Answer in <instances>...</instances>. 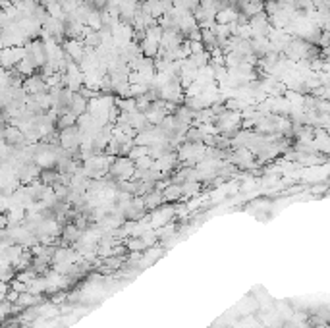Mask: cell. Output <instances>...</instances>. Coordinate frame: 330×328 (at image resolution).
<instances>
[{
	"label": "cell",
	"mask_w": 330,
	"mask_h": 328,
	"mask_svg": "<svg viewBox=\"0 0 330 328\" xmlns=\"http://www.w3.org/2000/svg\"><path fill=\"white\" fill-rule=\"evenodd\" d=\"M133 174H135V166L128 156H114L106 176L114 182H128V180H133Z\"/></svg>",
	"instance_id": "6da1fadb"
},
{
	"label": "cell",
	"mask_w": 330,
	"mask_h": 328,
	"mask_svg": "<svg viewBox=\"0 0 330 328\" xmlns=\"http://www.w3.org/2000/svg\"><path fill=\"white\" fill-rule=\"evenodd\" d=\"M21 60H27L35 69H41L47 64V52H45V43L41 39H33V41H27L23 45V58Z\"/></svg>",
	"instance_id": "7a4b0ae2"
},
{
	"label": "cell",
	"mask_w": 330,
	"mask_h": 328,
	"mask_svg": "<svg viewBox=\"0 0 330 328\" xmlns=\"http://www.w3.org/2000/svg\"><path fill=\"white\" fill-rule=\"evenodd\" d=\"M23 58V47H6L0 49V68L14 69Z\"/></svg>",
	"instance_id": "3957f363"
},
{
	"label": "cell",
	"mask_w": 330,
	"mask_h": 328,
	"mask_svg": "<svg viewBox=\"0 0 330 328\" xmlns=\"http://www.w3.org/2000/svg\"><path fill=\"white\" fill-rule=\"evenodd\" d=\"M249 29H251V39H255V37H268V33H270V23H268V16L264 14V12H261V14H257V16H253L251 19H249Z\"/></svg>",
	"instance_id": "277c9868"
},
{
	"label": "cell",
	"mask_w": 330,
	"mask_h": 328,
	"mask_svg": "<svg viewBox=\"0 0 330 328\" xmlns=\"http://www.w3.org/2000/svg\"><path fill=\"white\" fill-rule=\"evenodd\" d=\"M21 87H23V91H25L27 95H39V93H47V91H49L45 77H43L39 71H35L33 75L25 77Z\"/></svg>",
	"instance_id": "5b68a950"
},
{
	"label": "cell",
	"mask_w": 330,
	"mask_h": 328,
	"mask_svg": "<svg viewBox=\"0 0 330 328\" xmlns=\"http://www.w3.org/2000/svg\"><path fill=\"white\" fill-rule=\"evenodd\" d=\"M178 164H180V162H178V156H176V153H168V155L156 158L155 162H153V168L158 170V172H162L164 176H168V174L172 172Z\"/></svg>",
	"instance_id": "8992f818"
},
{
	"label": "cell",
	"mask_w": 330,
	"mask_h": 328,
	"mask_svg": "<svg viewBox=\"0 0 330 328\" xmlns=\"http://www.w3.org/2000/svg\"><path fill=\"white\" fill-rule=\"evenodd\" d=\"M162 197L166 203H178L184 199V193H182V186L180 184H168L164 190H162Z\"/></svg>",
	"instance_id": "52a82bcc"
},
{
	"label": "cell",
	"mask_w": 330,
	"mask_h": 328,
	"mask_svg": "<svg viewBox=\"0 0 330 328\" xmlns=\"http://www.w3.org/2000/svg\"><path fill=\"white\" fill-rule=\"evenodd\" d=\"M87 101L85 97H81L79 93H73L71 95V101H69V112L73 114V116H81V114H85L87 112Z\"/></svg>",
	"instance_id": "ba28073f"
},
{
	"label": "cell",
	"mask_w": 330,
	"mask_h": 328,
	"mask_svg": "<svg viewBox=\"0 0 330 328\" xmlns=\"http://www.w3.org/2000/svg\"><path fill=\"white\" fill-rule=\"evenodd\" d=\"M41 299H43L41 295H33V294H29V292H23V294L17 295L14 307H16L17 311H19V309L23 311V309H27V307H35V303L41 301Z\"/></svg>",
	"instance_id": "9c48e42d"
},
{
	"label": "cell",
	"mask_w": 330,
	"mask_h": 328,
	"mask_svg": "<svg viewBox=\"0 0 330 328\" xmlns=\"http://www.w3.org/2000/svg\"><path fill=\"white\" fill-rule=\"evenodd\" d=\"M143 203H145V208H147V210H155V208H158L160 205H164L166 201H164V197H162V191L155 190L143 197Z\"/></svg>",
	"instance_id": "30bf717a"
},
{
	"label": "cell",
	"mask_w": 330,
	"mask_h": 328,
	"mask_svg": "<svg viewBox=\"0 0 330 328\" xmlns=\"http://www.w3.org/2000/svg\"><path fill=\"white\" fill-rule=\"evenodd\" d=\"M236 17H238V10H236V8L216 10V14H214V23H218V25H228V23L236 21Z\"/></svg>",
	"instance_id": "8fae6325"
},
{
	"label": "cell",
	"mask_w": 330,
	"mask_h": 328,
	"mask_svg": "<svg viewBox=\"0 0 330 328\" xmlns=\"http://www.w3.org/2000/svg\"><path fill=\"white\" fill-rule=\"evenodd\" d=\"M137 45H139V51H141V56H145V58H155L156 54H158V43L147 39V37L141 39Z\"/></svg>",
	"instance_id": "7c38bea8"
},
{
	"label": "cell",
	"mask_w": 330,
	"mask_h": 328,
	"mask_svg": "<svg viewBox=\"0 0 330 328\" xmlns=\"http://www.w3.org/2000/svg\"><path fill=\"white\" fill-rule=\"evenodd\" d=\"M263 6H264V2H251V0H249L240 12H242L243 16H247L249 19H251L253 16H257V14L263 12Z\"/></svg>",
	"instance_id": "4fadbf2b"
},
{
	"label": "cell",
	"mask_w": 330,
	"mask_h": 328,
	"mask_svg": "<svg viewBox=\"0 0 330 328\" xmlns=\"http://www.w3.org/2000/svg\"><path fill=\"white\" fill-rule=\"evenodd\" d=\"M83 45H85L87 49H97V47H101L103 45V39H101V33L99 31H89V33L83 37V41H81Z\"/></svg>",
	"instance_id": "5bb4252c"
},
{
	"label": "cell",
	"mask_w": 330,
	"mask_h": 328,
	"mask_svg": "<svg viewBox=\"0 0 330 328\" xmlns=\"http://www.w3.org/2000/svg\"><path fill=\"white\" fill-rule=\"evenodd\" d=\"M85 25L93 31H99L103 27V21H101V10H93L89 16L85 17Z\"/></svg>",
	"instance_id": "9a60e30c"
},
{
	"label": "cell",
	"mask_w": 330,
	"mask_h": 328,
	"mask_svg": "<svg viewBox=\"0 0 330 328\" xmlns=\"http://www.w3.org/2000/svg\"><path fill=\"white\" fill-rule=\"evenodd\" d=\"M75 120H77V116H73L71 112L58 116V120H56V131H62V130H66L69 126H75Z\"/></svg>",
	"instance_id": "2e32d148"
},
{
	"label": "cell",
	"mask_w": 330,
	"mask_h": 328,
	"mask_svg": "<svg viewBox=\"0 0 330 328\" xmlns=\"http://www.w3.org/2000/svg\"><path fill=\"white\" fill-rule=\"evenodd\" d=\"M182 193L184 197H195L201 193V182H184L182 184Z\"/></svg>",
	"instance_id": "e0dca14e"
},
{
	"label": "cell",
	"mask_w": 330,
	"mask_h": 328,
	"mask_svg": "<svg viewBox=\"0 0 330 328\" xmlns=\"http://www.w3.org/2000/svg\"><path fill=\"white\" fill-rule=\"evenodd\" d=\"M116 106L120 108V112L132 114V112H135V99L133 97H126V99H118L116 97Z\"/></svg>",
	"instance_id": "ac0fdd59"
},
{
	"label": "cell",
	"mask_w": 330,
	"mask_h": 328,
	"mask_svg": "<svg viewBox=\"0 0 330 328\" xmlns=\"http://www.w3.org/2000/svg\"><path fill=\"white\" fill-rule=\"evenodd\" d=\"M122 243L126 245L128 251H145V249H147L141 238H132V236H130V238H126Z\"/></svg>",
	"instance_id": "d6986e66"
},
{
	"label": "cell",
	"mask_w": 330,
	"mask_h": 328,
	"mask_svg": "<svg viewBox=\"0 0 330 328\" xmlns=\"http://www.w3.org/2000/svg\"><path fill=\"white\" fill-rule=\"evenodd\" d=\"M184 141H188V143H203V135H201V131L195 126H190L186 130V133H184Z\"/></svg>",
	"instance_id": "ffe728a7"
},
{
	"label": "cell",
	"mask_w": 330,
	"mask_h": 328,
	"mask_svg": "<svg viewBox=\"0 0 330 328\" xmlns=\"http://www.w3.org/2000/svg\"><path fill=\"white\" fill-rule=\"evenodd\" d=\"M145 37L147 39H151V41H155V43H160V37H162V27L158 25V21L153 23V25H149L147 29H145Z\"/></svg>",
	"instance_id": "44dd1931"
},
{
	"label": "cell",
	"mask_w": 330,
	"mask_h": 328,
	"mask_svg": "<svg viewBox=\"0 0 330 328\" xmlns=\"http://www.w3.org/2000/svg\"><path fill=\"white\" fill-rule=\"evenodd\" d=\"M145 155H149V153H147V147H141V145H132L126 156H128L132 162H135L137 158H141V156H145Z\"/></svg>",
	"instance_id": "7402d4cb"
},
{
	"label": "cell",
	"mask_w": 330,
	"mask_h": 328,
	"mask_svg": "<svg viewBox=\"0 0 330 328\" xmlns=\"http://www.w3.org/2000/svg\"><path fill=\"white\" fill-rule=\"evenodd\" d=\"M153 162H155V158L145 155V156H141V158H137V160L133 162V166H135V170H149V168H153Z\"/></svg>",
	"instance_id": "603a6c76"
},
{
	"label": "cell",
	"mask_w": 330,
	"mask_h": 328,
	"mask_svg": "<svg viewBox=\"0 0 330 328\" xmlns=\"http://www.w3.org/2000/svg\"><path fill=\"white\" fill-rule=\"evenodd\" d=\"M75 2H77V4H83V2H85V0H75Z\"/></svg>",
	"instance_id": "cb8c5ba5"
},
{
	"label": "cell",
	"mask_w": 330,
	"mask_h": 328,
	"mask_svg": "<svg viewBox=\"0 0 330 328\" xmlns=\"http://www.w3.org/2000/svg\"><path fill=\"white\" fill-rule=\"evenodd\" d=\"M263 2H272V0H263Z\"/></svg>",
	"instance_id": "d4e9b609"
},
{
	"label": "cell",
	"mask_w": 330,
	"mask_h": 328,
	"mask_svg": "<svg viewBox=\"0 0 330 328\" xmlns=\"http://www.w3.org/2000/svg\"><path fill=\"white\" fill-rule=\"evenodd\" d=\"M0 12H2V8H0Z\"/></svg>",
	"instance_id": "484cf974"
}]
</instances>
